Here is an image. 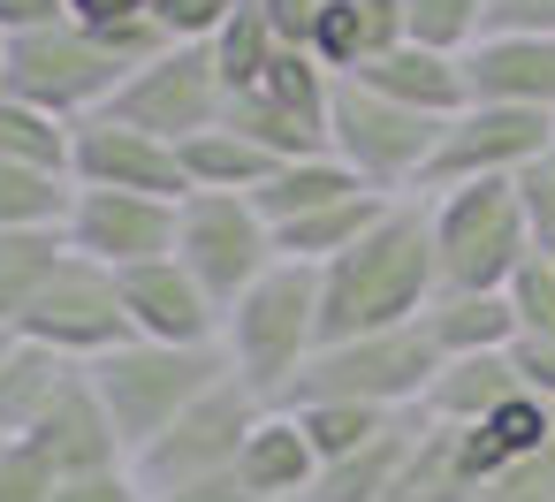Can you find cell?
<instances>
[{"instance_id":"43","label":"cell","mask_w":555,"mask_h":502,"mask_svg":"<svg viewBox=\"0 0 555 502\" xmlns=\"http://www.w3.org/2000/svg\"><path fill=\"white\" fill-rule=\"evenodd\" d=\"M54 24H69L62 0H0V47L31 39V31H54Z\"/></svg>"},{"instance_id":"21","label":"cell","mask_w":555,"mask_h":502,"mask_svg":"<svg viewBox=\"0 0 555 502\" xmlns=\"http://www.w3.org/2000/svg\"><path fill=\"white\" fill-rule=\"evenodd\" d=\"M236 479H244V494H251V502H312L320 456H312L305 426H297L282 403L251 426V441H244V456H236Z\"/></svg>"},{"instance_id":"13","label":"cell","mask_w":555,"mask_h":502,"mask_svg":"<svg viewBox=\"0 0 555 502\" xmlns=\"http://www.w3.org/2000/svg\"><path fill=\"white\" fill-rule=\"evenodd\" d=\"M176 221H183V206H168V198H138V191H77L69 252H85V259L130 274V267L176 259Z\"/></svg>"},{"instance_id":"10","label":"cell","mask_w":555,"mask_h":502,"mask_svg":"<svg viewBox=\"0 0 555 502\" xmlns=\"http://www.w3.org/2000/svg\"><path fill=\"white\" fill-rule=\"evenodd\" d=\"M555 153V115H525V107H464L441 145H434V168L418 183V198H441V191H464V183H517L532 160Z\"/></svg>"},{"instance_id":"38","label":"cell","mask_w":555,"mask_h":502,"mask_svg":"<svg viewBox=\"0 0 555 502\" xmlns=\"http://www.w3.org/2000/svg\"><path fill=\"white\" fill-rule=\"evenodd\" d=\"M479 502H555V441L547 449H532V456H517Z\"/></svg>"},{"instance_id":"1","label":"cell","mask_w":555,"mask_h":502,"mask_svg":"<svg viewBox=\"0 0 555 502\" xmlns=\"http://www.w3.org/2000/svg\"><path fill=\"white\" fill-rule=\"evenodd\" d=\"M434 297H441L434 214H426V198H396L365 244H350L343 259L320 267V335L358 343V335L418 327Z\"/></svg>"},{"instance_id":"41","label":"cell","mask_w":555,"mask_h":502,"mask_svg":"<svg viewBox=\"0 0 555 502\" xmlns=\"http://www.w3.org/2000/svg\"><path fill=\"white\" fill-rule=\"evenodd\" d=\"M509 365H517V381H525V396H540V403H555V335H517V350H509Z\"/></svg>"},{"instance_id":"16","label":"cell","mask_w":555,"mask_h":502,"mask_svg":"<svg viewBox=\"0 0 555 502\" xmlns=\"http://www.w3.org/2000/svg\"><path fill=\"white\" fill-rule=\"evenodd\" d=\"M472 107H525L555 115V39H479L464 54Z\"/></svg>"},{"instance_id":"40","label":"cell","mask_w":555,"mask_h":502,"mask_svg":"<svg viewBox=\"0 0 555 502\" xmlns=\"http://www.w3.org/2000/svg\"><path fill=\"white\" fill-rule=\"evenodd\" d=\"M54 502H153V494H145L138 464H122V472H85V479H62V494H54Z\"/></svg>"},{"instance_id":"5","label":"cell","mask_w":555,"mask_h":502,"mask_svg":"<svg viewBox=\"0 0 555 502\" xmlns=\"http://www.w3.org/2000/svg\"><path fill=\"white\" fill-rule=\"evenodd\" d=\"M441 130L449 123H426V115H411L365 85H335V107H327V153L380 198H418Z\"/></svg>"},{"instance_id":"8","label":"cell","mask_w":555,"mask_h":502,"mask_svg":"<svg viewBox=\"0 0 555 502\" xmlns=\"http://www.w3.org/2000/svg\"><path fill=\"white\" fill-rule=\"evenodd\" d=\"M267 411H274V403L251 396L236 373H229L221 388H206V396H198V403H191L153 449H138V479H145V494L236 472V456H244V441H251V426H259Z\"/></svg>"},{"instance_id":"33","label":"cell","mask_w":555,"mask_h":502,"mask_svg":"<svg viewBox=\"0 0 555 502\" xmlns=\"http://www.w3.org/2000/svg\"><path fill=\"white\" fill-rule=\"evenodd\" d=\"M289 419L305 426L312 456H320V464H335V456H358L373 434H388L403 411H365V403H297Z\"/></svg>"},{"instance_id":"25","label":"cell","mask_w":555,"mask_h":502,"mask_svg":"<svg viewBox=\"0 0 555 502\" xmlns=\"http://www.w3.org/2000/svg\"><path fill=\"white\" fill-rule=\"evenodd\" d=\"M388 206H396V198L358 191V198H343V206H320V214H305V221L274 229V252H282V259H297V267H327V259H343L350 244H365V236L380 229V214H388Z\"/></svg>"},{"instance_id":"23","label":"cell","mask_w":555,"mask_h":502,"mask_svg":"<svg viewBox=\"0 0 555 502\" xmlns=\"http://www.w3.org/2000/svg\"><path fill=\"white\" fill-rule=\"evenodd\" d=\"M418 434H426V419H418V411H403V419H396L388 434H373L358 456L320 464L312 502H388V494H396V479H403V464H411V449H418Z\"/></svg>"},{"instance_id":"36","label":"cell","mask_w":555,"mask_h":502,"mask_svg":"<svg viewBox=\"0 0 555 502\" xmlns=\"http://www.w3.org/2000/svg\"><path fill=\"white\" fill-rule=\"evenodd\" d=\"M509 312H517V335H555V259H525L517 282H509Z\"/></svg>"},{"instance_id":"45","label":"cell","mask_w":555,"mask_h":502,"mask_svg":"<svg viewBox=\"0 0 555 502\" xmlns=\"http://www.w3.org/2000/svg\"><path fill=\"white\" fill-rule=\"evenodd\" d=\"M153 502H251V494H244V479H236V472H221V479H191V487H160Z\"/></svg>"},{"instance_id":"24","label":"cell","mask_w":555,"mask_h":502,"mask_svg":"<svg viewBox=\"0 0 555 502\" xmlns=\"http://www.w3.org/2000/svg\"><path fill=\"white\" fill-rule=\"evenodd\" d=\"M358 191H365V183H358L335 153H320V160L274 168V176L251 191V206H259L267 229H289V221H305V214H320V206H343V198H358Z\"/></svg>"},{"instance_id":"32","label":"cell","mask_w":555,"mask_h":502,"mask_svg":"<svg viewBox=\"0 0 555 502\" xmlns=\"http://www.w3.org/2000/svg\"><path fill=\"white\" fill-rule=\"evenodd\" d=\"M403 39L426 54L464 62L487 39V0H403Z\"/></svg>"},{"instance_id":"22","label":"cell","mask_w":555,"mask_h":502,"mask_svg":"<svg viewBox=\"0 0 555 502\" xmlns=\"http://www.w3.org/2000/svg\"><path fill=\"white\" fill-rule=\"evenodd\" d=\"M418 327H426L434 358H502V350H517L509 289H441Z\"/></svg>"},{"instance_id":"19","label":"cell","mask_w":555,"mask_h":502,"mask_svg":"<svg viewBox=\"0 0 555 502\" xmlns=\"http://www.w3.org/2000/svg\"><path fill=\"white\" fill-rule=\"evenodd\" d=\"M396 47H403V0H320L312 62L327 77H358Z\"/></svg>"},{"instance_id":"18","label":"cell","mask_w":555,"mask_h":502,"mask_svg":"<svg viewBox=\"0 0 555 502\" xmlns=\"http://www.w3.org/2000/svg\"><path fill=\"white\" fill-rule=\"evenodd\" d=\"M77 373H85L77 358H62L31 335H9V350H0V441H31L39 419L69 396Z\"/></svg>"},{"instance_id":"30","label":"cell","mask_w":555,"mask_h":502,"mask_svg":"<svg viewBox=\"0 0 555 502\" xmlns=\"http://www.w3.org/2000/svg\"><path fill=\"white\" fill-rule=\"evenodd\" d=\"M0 160L69 176V160H77V123H62V115H47V107H24V100L0 92Z\"/></svg>"},{"instance_id":"9","label":"cell","mask_w":555,"mask_h":502,"mask_svg":"<svg viewBox=\"0 0 555 502\" xmlns=\"http://www.w3.org/2000/svg\"><path fill=\"white\" fill-rule=\"evenodd\" d=\"M16 335H31V343H47V350L77 358V365H100V358H115L122 343H138L115 267H100V259H85V252H69V259H62V274L39 289V305L24 312V327H16Z\"/></svg>"},{"instance_id":"26","label":"cell","mask_w":555,"mask_h":502,"mask_svg":"<svg viewBox=\"0 0 555 502\" xmlns=\"http://www.w3.org/2000/svg\"><path fill=\"white\" fill-rule=\"evenodd\" d=\"M62 259H69V236L62 229H0V335L24 327V312L62 274Z\"/></svg>"},{"instance_id":"42","label":"cell","mask_w":555,"mask_h":502,"mask_svg":"<svg viewBox=\"0 0 555 502\" xmlns=\"http://www.w3.org/2000/svg\"><path fill=\"white\" fill-rule=\"evenodd\" d=\"M259 16L274 24V39L289 54H312V24H320V0H259Z\"/></svg>"},{"instance_id":"4","label":"cell","mask_w":555,"mask_h":502,"mask_svg":"<svg viewBox=\"0 0 555 502\" xmlns=\"http://www.w3.org/2000/svg\"><path fill=\"white\" fill-rule=\"evenodd\" d=\"M434 343L426 327H388V335H358V343H320V358L289 381L282 411L297 403H365V411H418L426 381H434Z\"/></svg>"},{"instance_id":"14","label":"cell","mask_w":555,"mask_h":502,"mask_svg":"<svg viewBox=\"0 0 555 502\" xmlns=\"http://www.w3.org/2000/svg\"><path fill=\"white\" fill-rule=\"evenodd\" d=\"M115 282H122V305H130L138 343H176V350L221 343V305L183 274V259H153V267H130Z\"/></svg>"},{"instance_id":"39","label":"cell","mask_w":555,"mask_h":502,"mask_svg":"<svg viewBox=\"0 0 555 502\" xmlns=\"http://www.w3.org/2000/svg\"><path fill=\"white\" fill-rule=\"evenodd\" d=\"M487 39H555V0H487Z\"/></svg>"},{"instance_id":"15","label":"cell","mask_w":555,"mask_h":502,"mask_svg":"<svg viewBox=\"0 0 555 502\" xmlns=\"http://www.w3.org/2000/svg\"><path fill=\"white\" fill-rule=\"evenodd\" d=\"M31 449H39L62 479H85V472H122V464H130V441L115 434V419H107V403H100V388H92L85 373H77V381H69V396L39 419Z\"/></svg>"},{"instance_id":"29","label":"cell","mask_w":555,"mask_h":502,"mask_svg":"<svg viewBox=\"0 0 555 502\" xmlns=\"http://www.w3.org/2000/svg\"><path fill=\"white\" fill-rule=\"evenodd\" d=\"M388 502H479V479L464 464L456 426H426L418 434V449H411V464H403V479H396Z\"/></svg>"},{"instance_id":"7","label":"cell","mask_w":555,"mask_h":502,"mask_svg":"<svg viewBox=\"0 0 555 502\" xmlns=\"http://www.w3.org/2000/svg\"><path fill=\"white\" fill-rule=\"evenodd\" d=\"M176 259H183V274H191L221 312H229L259 274H274V267H282L274 229L259 221V206H251V198H229V191H191V198H183Z\"/></svg>"},{"instance_id":"28","label":"cell","mask_w":555,"mask_h":502,"mask_svg":"<svg viewBox=\"0 0 555 502\" xmlns=\"http://www.w3.org/2000/svg\"><path fill=\"white\" fill-rule=\"evenodd\" d=\"M214 69H221V85H229V100H244V92H259L267 85V69L289 54L282 39H274V24L259 16V0H236V16L214 31Z\"/></svg>"},{"instance_id":"17","label":"cell","mask_w":555,"mask_h":502,"mask_svg":"<svg viewBox=\"0 0 555 502\" xmlns=\"http://www.w3.org/2000/svg\"><path fill=\"white\" fill-rule=\"evenodd\" d=\"M343 85H365V92H380V100H396V107H411V115H426V123H456L464 107H472V92H464V62H449V54H426V47H396V54H380L373 69H358V77H343Z\"/></svg>"},{"instance_id":"37","label":"cell","mask_w":555,"mask_h":502,"mask_svg":"<svg viewBox=\"0 0 555 502\" xmlns=\"http://www.w3.org/2000/svg\"><path fill=\"white\" fill-rule=\"evenodd\" d=\"M509 191H517V214H525L532 252H540V259H555V153H547V160H532Z\"/></svg>"},{"instance_id":"12","label":"cell","mask_w":555,"mask_h":502,"mask_svg":"<svg viewBox=\"0 0 555 502\" xmlns=\"http://www.w3.org/2000/svg\"><path fill=\"white\" fill-rule=\"evenodd\" d=\"M77 191H138V198H168L183 206L191 198V176H183V153L115 123V115H92L77 123V160H69Z\"/></svg>"},{"instance_id":"46","label":"cell","mask_w":555,"mask_h":502,"mask_svg":"<svg viewBox=\"0 0 555 502\" xmlns=\"http://www.w3.org/2000/svg\"><path fill=\"white\" fill-rule=\"evenodd\" d=\"M0 92H9V54H0Z\"/></svg>"},{"instance_id":"11","label":"cell","mask_w":555,"mask_h":502,"mask_svg":"<svg viewBox=\"0 0 555 502\" xmlns=\"http://www.w3.org/2000/svg\"><path fill=\"white\" fill-rule=\"evenodd\" d=\"M107 115L130 123V130H145V138H160V145H183V138H198V130H221L229 85H221V69H214L206 47H168V54H153V62L115 92Z\"/></svg>"},{"instance_id":"2","label":"cell","mask_w":555,"mask_h":502,"mask_svg":"<svg viewBox=\"0 0 555 502\" xmlns=\"http://www.w3.org/2000/svg\"><path fill=\"white\" fill-rule=\"evenodd\" d=\"M320 343H327L320 335V267H297V259H282L274 274H259L221 312V358L267 403L289 396V381L320 358Z\"/></svg>"},{"instance_id":"34","label":"cell","mask_w":555,"mask_h":502,"mask_svg":"<svg viewBox=\"0 0 555 502\" xmlns=\"http://www.w3.org/2000/svg\"><path fill=\"white\" fill-rule=\"evenodd\" d=\"M236 16V0H153V24L168 47H214V31Z\"/></svg>"},{"instance_id":"31","label":"cell","mask_w":555,"mask_h":502,"mask_svg":"<svg viewBox=\"0 0 555 502\" xmlns=\"http://www.w3.org/2000/svg\"><path fill=\"white\" fill-rule=\"evenodd\" d=\"M69 214H77V176L0 160V229H62L69 236Z\"/></svg>"},{"instance_id":"47","label":"cell","mask_w":555,"mask_h":502,"mask_svg":"<svg viewBox=\"0 0 555 502\" xmlns=\"http://www.w3.org/2000/svg\"><path fill=\"white\" fill-rule=\"evenodd\" d=\"M0 350H9V335H0Z\"/></svg>"},{"instance_id":"20","label":"cell","mask_w":555,"mask_h":502,"mask_svg":"<svg viewBox=\"0 0 555 502\" xmlns=\"http://www.w3.org/2000/svg\"><path fill=\"white\" fill-rule=\"evenodd\" d=\"M517 396H525V381H517L509 350L502 358H441L434 381H426V396H418V419L426 426H487Z\"/></svg>"},{"instance_id":"44","label":"cell","mask_w":555,"mask_h":502,"mask_svg":"<svg viewBox=\"0 0 555 502\" xmlns=\"http://www.w3.org/2000/svg\"><path fill=\"white\" fill-rule=\"evenodd\" d=\"M62 9L85 31H122V24H145L153 16V0H62Z\"/></svg>"},{"instance_id":"3","label":"cell","mask_w":555,"mask_h":502,"mask_svg":"<svg viewBox=\"0 0 555 502\" xmlns=\"http://www.w3.org/2000/svg\"><path fill=\"white\" fill-rule=\"evenodd\" d=\"M85 381L100 388V403H107V419H115V434L130 441V464H138V449H153L206 388L229 381V358H221V343H206V350L122 343L115 358L85 365Z\"/></svg>"},{"instance_id":"35","label":"cell","mask_w":555,"mask_h":502,"mask_svg":"<svg viewBox=\"0 0 555 502\" xmlns=\"http://www.w3.org/2000/svg\"><path fill=\"white\" fill-rule=\"evenodd\" d=\"M62 472L31 449V441H0V502H54Z\"/></svg>"},{"instance_id":"6","label":"cell","mask_w":555,"mask_h":502,"mask_svg":"<svg viewBox=\"0 0 555 502\" xmlns=\"http://www.w3.org/2000/svg\"><path fill=\"white\" fill-rule=\"evenodd\" d=\"M426 214H434L441 289H509L517 267L532 259V236H525V214H517V191L509 183L441 191V198H426Z\"/></svg>"},{"instance_id":"27","label":"cell","mask_w":555,"mask_h":502,"mask_svg":"<svg viewBox=\"0 0 555 502\" xmlns=\"http://www.w3.org/2000/svg\"><path fill=\"white\" fill-rule=\"evenodd\" d=\"M176 153H183V176H191V191H229V198H251V191L274 176V160H267L251 138H236L229 123H221V130H198V138H183Z\"/></svg>"}]
</instances>
